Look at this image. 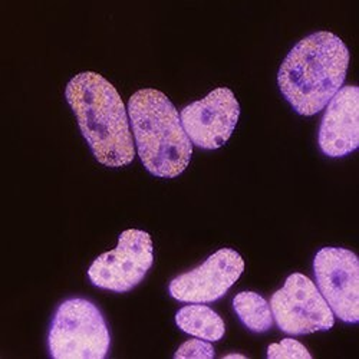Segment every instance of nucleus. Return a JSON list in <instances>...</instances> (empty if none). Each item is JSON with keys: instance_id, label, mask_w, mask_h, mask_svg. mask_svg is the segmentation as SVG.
I'll use <instances>...</instances> for the list:
<instances>
[{"instance_id": "obj_11", "label": "nucleus", "mask_w": 359, "mask_h": 359, "mask_svg": "<svg viewBox=\"0 0 359 359\" xmlns=\"http://www.w3.org/2000/svg\"><path fill=\"white\" fill-rule=\"evenodd\" d=\"M175 323L183 332L208 342L220 341L226 332L222 316L203 304H191L180 309Z\"/></svg>"}, {"instance_id": "obj_12", "label": "nucleus", "mask_w": 359, "mask_h": 359, "mask_svg": "<svg viewBox=\"0 0 359 359\" xmlns=\"http://www.w3.org/2000/svg\"><path fill=\"white\" fill-rule=\"evenodd\" d=\"M233 309L252 332H266L273 326L271 304L256 292H241L233 299Z\"/></svg>"}, {"instance_id": "obj_6", "label": "nucleus", "mask_w": 359, "mask_h": 359, "mask_svg": "<svg viewBox=\"0 0 359 359\" xmlns=\"http://www.w3.org/2000/svg\"><path fill=\"white\" fill-rule=\"evenodd\" d=\"M154 262L151 236L130 229L121 233L118 246L94 260L88 271L89 280L97 287L116 293L135 287Z\"/></svg>"}, {"instance_id": "obj_7", "label": "nucleus", "mask_w": 359, "mask_h": 359, "mask_svg": "<svg viewBox=\"0 0 359 359\" xmlns=\"http://www.w3.org/2000/svg\"><path fill=\"white\" fill-rule=\"evenodd\" d=\"M316 286L334 315L346 323L359 320V260L342 248H323L313 260Z\"/></svg>"}, {"instance_id": "obj_8", "label": "nucleus", "mask_w": 359, "mask_h": 359, "mask_svg": "<svg viewBox=\"0 0 359 359\" xmlns=\"http://www.w3.org/2000/svg\"><path fill=\"white\" fill-rule=\"evenodd\" d=\"M245 271V260L233 249H220L203 264L174 278L170 294L178 302L210 304L223 297Z\"/></svg>"}, {"instance_id": "obj_4", "label": "nucleus", "mask_w": 359, "mask_h": 359, "mask_svg": "<svg viewBox=\"0 0 359 359\" xmlns=\"http://www.w3.org/2000/svg\"><path fill=\"white\" fill-rule=\"evenodd\" d=\"M48 345L55 359H104L111 337L98 306L86 299L74 297L56 309Z\"/></svg>"}, {"instance_id": "obj_13", "label": "nucleus", "mask_w": 359, "mask_h": 359, "mask_svg": "<svg viewBox=\"0 0 359 359\" xmlns=\"http://www.w3.org/2000/svg\"><path fill=\"white\" fill-rule=\"evenodd\" d=\"M269 359H312L311 352L299 341L286 338L279 344H272L267 348Z\"/></svg>"}, {"instance_id": "obj_14", "label": "nucleus", "mask_w": 359, "mask_h": 359, "mask_svg": "<svg viewBox=\"0 0 359 359\" xmlns=\"http://www.w3.org/2000/svg\"><path fill=\"white\" fill-rule=\"evenodd\" d=\"M177 359H213L215 348L208 341L196 338L184 342L174 353Z\"/></svg>"}, {"instance_id": "obj_2", "label": "nucleus", "mask_w": 359, "mask_h": 359, "mask_svg": "<svg viewBox=\"0 0 359 359\" xmlns=\"http://www.w3.org/2000/svg\"><path fill=\"white\" fill-rule=\"evenodd\" d=\"M349 50L331 32H315L299 41L285 57L278 83L283 97L301 115L320 112L344 85Z\"/></svg>"}, {"instance_id": "obj_5", "label": "nucleus", "mask_w": 359, "mask_h": 359, "mask_svg": "<svg viewBox=\"0 0 359 359\" xmlns=\"http://www.w3.org/2000/svg\"><path fill=\"white\" fill-rule=\"evenodd\" d=\"M271 309L280 331L289 335L329 331L335 325V315L318 286L302 273L290 275L272 294Z\"/></svg>"}, {"instance_id": "obj_10", "label": "nucleus", "mask_w": 359, "mask_h": 359, "mask_svg": "<svg viewBox=\"0 0 359 359\" xmlns=\"http://www.w3.org/2000/svg\"><path fill=\"white\" fill-rule=\"evenodd\" d=\"M359 145V88L342 86L327 102L319 128V147L327 157H344Z\"/></svg>"}, {"instance_id": "obj_15", "label": "nucleus", "mask_w": 359, "mask_h": 359, "mask_svg": "<svg viewBox=\"0 0 359 359\" xmlns=\"http://www.w3.org/2000/svg\"><path fill=\"white\" fill-rule=\"evenodd\" d=\"M233 358H237V359H246L245 355H241V353H230V355H226L224 359H233Z\"/></svg>"}, {"instance_id": "obj_3", "label": "nucleus", "mask_w": 359, "mask_h": 359, "mask_svg": "<svg viewBox=\"0 0 359 359\" xmlns=\"http://www.w3.org/2000/svg\"><path fill=\"white\" fill-rule=\"evenodd\" d=\"M128 116L138 156L149 172L172 178L187 168L193 144L167 95L153 88L140 89L128 101Z\"/></svg>"}, {"instance_id": "obj_9", "label": "nucleus", "mask_w": 359, "mask_h": 359, "mask_svg": "<svg viewBox=\"0 0 359 359\" xmlns=\"http://www.w3.org/2000/svg\"><path fill=\"white\" fill-rule=\"evenodd\" d=\"M238 115L241 107L229 88H217L180 112L191 144L204 149H217L224 145L236 128Z\"/></svg>"}, {"instance_id": "obj_1", "label": "nucleus", "mask_w": 359, "mask_h": 359, "mask_svg": "<svg viewBox=\"0 0 359 359\" xmlns=\"http://www.w3.org/2000/svg\"><path fill=\"white\" fill-rule=\"evenodd\" d=\"M65 94L95 158L107 167L133 163L130 116L115 86L97 72H82L69 81Z\"/></svg>"}]
</instances>
